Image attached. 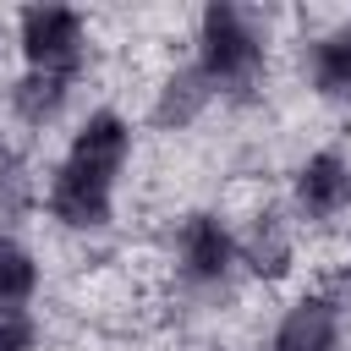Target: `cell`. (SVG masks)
<instances>
[{
    "instance_id": "1",
    "label": "cell",
    "mask_w": 351,
    "mask_h": 351,
    "mask_svg": "<svg viewBox=\"0 0 351 351\" xmlns=\"http://www.w3.org/2000/svg\"><path fill=\"white\" fill-rule=\"evenodd\" d=\"M280 16L241 0H203L186 27V60L208 77L219 104H258L274 77Z\"/></svg>"
},
{
    "instance_id": "2",
    "label": "cell",
    "mask_w": 351,
    "mask_h": 351,
    "mask_svg": "<svg viewBox=\"0 0 351 351\" xmlns=\"http://www.w3.org/2000/svg\"><path fill=\"white\" fill-rule=\"evenodd\" d=\"M165 274L181 302L192 307H219L236 302L241 291V263H236V214L219 203H192L170 219L165 230Z\"/></svg>"
},
{
    "instance_id": "3",
    "label": "cell",
    "mask_w": 351,
    "mask_h": 351,
    "mask_svg": "<svg viewBox=\"0 0 351 351\" xmlns=\"http://www.w3.org/2000/svg\"><path fill=\"white\" fill-rule=\"evenodd\" d=\"M5 22H11V55H16V66L49 71V77H71V82H82L93 71L99 27H93L88 11L55 5V0H33V5H16Z\"/></svg>"
},
{
    "instance_id": "4",
    "label": "cell",
    "mask_w": 351,
    "mask_h": 351,
    "mask_svg": "<svg viewBox=\"0 0 351 351\" xmlns=\"http://www.w3.org/2000/svg\"><path fill=\"white\" fill-rule=\"evenodd\" d=\"M302 225L291 219V208L280 197H252L236 214V263H241V285L258 291H285L302 274Z\"/></svg>"
},
{
    "instance_id": "5",
    "label": "cell",
    "mask_w": 351,
    "mask_h": 351,
    "mask_svg": "<svg viewBox=\"0 0 351 351\" xmlns=\"http://www.w3.org/2000/svg\"><path fill=\"white\" fill-rule=\"evenodd\" d=\"M291 219L313 230H340L351 225V148L346 143H313L291 159L285 170V197Z\"/></svg>"
},
{
    "instance_id": "6",
    "label": "cell",
    "mask_w": 351,
    "mask_h": 351,
    "mask_svg": "<svg viewBox=\"0 0 351 351\" xmlns=\"http://www.w3.org/2000/svg\"><path fill=\"white\" fill-rule=\"evenodd\" d=\"M38 214L60 230V236H110L115 219H121V186L99 181V176H82L60 159H49V170L38 176Z\"/></svg>"
},
{
    "instance_id": "7",
    "label": "cell",
    "mask_w": 351,
    "mask_h": 351,
    "mask_svg": "<svg viewBox=\"0 0 351 351\" xmlns=\"http://www.w3.org/2000/svg\"><path fill=\"white\" fill-rule=\"evenodd\" d=\"M55 159L71 165V170H82V176H99V181L121 186L126 170L137 165V121L121 104H88L66 126V143H60Z\"/></svg>"
},
{
    "instance_id": "8",
    "label": "cell",
    "mask_w": 351,
    "mask_h": 351,
    "mask_svg": "<svg viewBox=\"0 0 351 351\" xmlns=\"http://www.w3.org/2000/svg\"><path fill=\"white\" fill-rule=\"evenodd\" d=\"M263 340L274 351H346L351 346V318H346V307L335 302V291L324 280H307V285L285 291Z\"/></svg>"
},
{
    "instance_id": "9",
    "label": "cell",
    "mask_w": 351,
    "mask_h": 351,
    "mask_svg": "<svg viewBox=\"0 0 351 351\" xmlns=\"http://www.w3.org/2000/svg\"><path fill=\"white\" fill-rule=\"evenodd\" d=\"M291 66L307 99L329 104V110H351V11L307 27L291 44Z\"/></svg>"
},
{
    "instance_id": "10",
    "label": "cell",
    "mask_w": 351,
    "mask_h": 351,
    "mask_svg": "<svg viewBox=\"0 0 351 351\" xmlns=\"http://www.w3.org/2000/svg\"><path fill=\"white\" fill-rule=\"evenodd\" d=\"M77 88L71 77H49V71H5L0 77V110H5V126L16 137H44V132H60L77 121Z\"/></svg>"
},
{
    "instance_id": "11",
    "label": "cell",
    "mask_w": 351,
    "mask_h": 351,
    "mask_svg": "<svg viewBox=\"0 0 351 351\" xmlns=\"http://www.w3.org/2000/svg\"><path fill=\"white\" fill-rule=\"evenodd\" d=\"M214 110H219V99H214V88H208V77H203L186 55H176V60H165L159 77L148 82L143 121H148V132H159V137H186V132H197Z\"/></svg>"
},
{
    "instance_id": "12",
    "label": "cell",
    "mask_w": 351,
    "mask_h": 351,
    "mask_svg": "<svg viewBox=\"0 0 351 351\" xmlns=\"http://www.w3.org/2000/svg\"><path fill=\"white\" fill-rule=\"evenodd\" d=\"M27 214H38V170H33L27 143L11 126H0V225L22 230Z\"/></svg>"
},
{
    "instance_id": "13",
    "label": "cell",
    "mask_w": 351,
    "mask_h": 351,
    "mask_svg": "<svg viewBox=\"0 0 351 351\" xmlns=\"http://www.w3.org/2000/svg\"><path fill=\"white\" fill-rule=\"evenodd\" d=\"M44 296V252L0 225V307H33Z\"/></svg>"
},
{
    "instance_id": "14",
    "label": "cell",
    "mask_w": 351,
    "mask_h": 351,
    "mask_svg": "<svg viewBox=\"0 0 351 351\" xmlns=\"http://www.w3.org/2000/svg\"><path fill=\"white\" fill-rule=\"evenodd\" d=\"M0 351H44V318L33 307H0Z\"/></svg>"
},
{
    "instance_id": "15",
    "label": "cell",
    "mask_w": 351,
    "mask_h": 351,
    "mask_svg": "<svg viewBox=\"0 0 351 351\" xmlns=\"http://www.w3.org/2000/svg\"><path fill=\"white\" fill-rule=\"evenodd\" d=\"M318 280L335 291V302H340V307H346V318H351V252H340V258H335Z\"/></svg>"
},
{
    "instance_id": "16",
    "label": "cell",
    "mask_w": 351,
    "mask_h": 351,
    "mask_svg": "<svg viewBox=\"0 0 351 351\" xmlns=\"http://www.w3.org/2000/svg\"><path fill=\"white\" fill-rule=\"evenodd\" d=\"M5 55H11V22L0 16V66H5Z\"/></svg>"
},
{
    "instance_id": "17",
    "label": "cell",
    "mask_w": 351,
    "mask_h": 351,
    "mask_svg": "<svg viewBox=\"0 0 351 351\" xmlns=\"http://www.w3.org/2000/svg\"><path fill=\"white\" fill-rule=\"evenodd\" d=\"M247 351H274V346H269V340H258V346H247Z\"/></svg>"
}]
</instances>
